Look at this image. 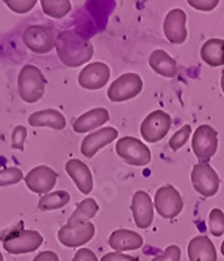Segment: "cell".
Here are the masks:
<instances>
[{
	"instance_id": "obj_1",
	"label": "cell",
	"mask_w": 224,
	"mask_h": 261,
	"mask_svg": "<svg viewBox=\"0 0 224 261\" xmlns=\"http://www.w3.org/2000/svg\"><path fill=\"white\" fill-rule=\"evenodd\" d=\"M55 48L60 62L71 68L88 63L94 54L92 42L73 30L60 33L55 39Z\"/></svg>"
},
{
	"instance_id": "obj_2",
	"label": "cell",
	"mask_w": 224,
	"mask_h": 261,
	"mask_svg": "<svg viewBox=\"0 0 224 261\" xmlns=\"http://www.w3.org/2000/svg\"><path fill=\"white\" fill-rule=\"evenodd\" d=\"M17 88L22 101L26 103H36L44 95L46 79L38 67L26 64L18 73Z\"/></svg>"
},
{
	"instance_id": "obj_3",
	"label": "cell",
	"mask_w": 224,
	"mask_h": 261,
	"mask_svg": "<svg viewBox=\"0 0 224 261\" xmlns=\"http://www.w3.org/2000/svg\"><path fill=\"white\" fill-rule=\"evenodd\" d=\"M21 225L22 223H20V227H16L15 230L9 231L3 239L4 249L12 255L34 252L43 243V237L38 231L24 230Z\"/></svg>"
},
{
	"instance_id": "obj_4",
	"label": "cell",
	"mask_w": 224,
	"mask_h": 261,
	"mask_svg": "<svg viewBox=\"0 0 224 261\" xmlns=\"http://www.w3.org/2000/svg\"><path fill=\"white\" fill-rule=\"evenodd\" d=\"M119 157L132 166H146L151 161V151L148 146L136 137H121L116 143Z\"/></svg>"
},
{
	"instance_id": "obj_5",
	"label": "cell",
	"mask_w": 224,
	"mask_h": 261,
	"mask_svg": "<svg viewBox=\"0 0 224 261\" xmlns=\"http://www.w3.org/2000/svg\"><path fill=\"white\" fill-rule=\"evenodd\" d=\"M192 149L201 163H207L218 150V132L209 124L200 125L193 135Z\"/></svg>"
},
{
	"instance_id": "obj_6",
	"label": "cell",
	"mask_w": 224,
	"mask_h": 261,
	"mask_svg": "<svg viewBox=\"0 0 224 261\" xmlns=\"http://www.w3.org/2000/svg\"><path fill=\"white\" fill-rule=\"evenodd\" d=\"M154 206L162 218L171 220L181 213L184 202L179 191L171 184H167L156 191L155 197H154Z\"/></svg>"
},
{
	"instance_id": "obj_7",
	"label": "cell",
	"mask_w": 224,
	"mask_h": 261,
	"mask_svg": "<svg viewBox=\"0 0 224 261\" xmlns=\"http://www.w3.org/2000/svg\"><path fill=\"white\" fill-rule=\"evenodd\" d=\"M144 89V81L137 73H124L116 79L107 90L109 101L125 102L137 97Z\"/></svg>"
},
{
	"instance_id": "obj_8",
	"label": "cell",
	"mask_w": 224,
	"mask_h": 261,
	"mask_svg": "<svg viewBox=\"0 0 224 261\" xmlns=\"http://www.w3.org/2000/svg\"><path fill=\"white\" fill-rule=\"evenodd\" d=\"M95 235V226L90 221L89 222L71 223L63 226L58 231V239L63 246L68 248H76V247L85 246L90 242Z\"/></svg>"
},
{
	"instance_id": "obj_9",
	"label": "cell",
	"mask_w": 224,
	"mask_h": 261,
	"mask_svg": "<svg viewBox=\"0 0 224 261\" xmlns=\"http://www.w3.org/2000/svg\"><path fill=\"white\" fill-rule=\"evenodd\" d=\"M192 184L194 190L204 197L216 195L220 186V179L209 163H197L192 170Z\"/></svg>"
},
{
	"instance_id": "obj_10",
	"label": "cell",
	"mask_w": 224,
	"mask_h": 261,
	"mask_svg": "<svg viewBox=\"0 0 224 261\" xmlns=\"http://www.w3.org/2000/svg\"><path fill=\"white\" fill-rule=\"evenodd\" d=\"M171 116L162 110H155L149 114L141 123V135L148 143H158L164 139L171 128Z\"/></svg>"
},
{
	"instance_id": "obj_11",
	"label": "cell",
	"mask_w": 224,
	"mask_h": 261,
	"mask_svg": "<svg viewBox=\"0 0 224 261\" xmlns=\"http://www.w3.org/2000/svg\"><path fill=\"white\" fill-rule=\"evenodd\" d=\"M24 42L30 51L36 54H47L55 47V37L50 28L32 25L24 33Z\"/></svg>"
},
{
	"instance_id": "obj_12",
	"label": "cell",
	"mask_w": 224,
	"mask_h": 261,
	"mask_svg": "<svg viewBox=\"0 0 224 261\" xmlns=\"http://www.w3.org/2000/svg\"><path fill=\"white\" fill-rule=\"evenodd\" d=\"M163 32L168 41L174 45H181L188 37L186 13L183 9L175 8L167 13L163 22Z\"/></svg>"
},
{
	"instance_id": "obj_13",
	"label": "cell",
	"mask_w": 224,
	"mask_h": 261,
	"mask_svg": "<svg viewBox=\"0 0 224 261\" xmlns=\"http://www.w3.org/2000/svg\"><path fill=\"white\" fill-rule=\"evenodd\" d=\"M58 174L48 166H37L27 172L25 176L26 187L32 192L46 195L55 187Z\"/></svg>"
},
{
	"instance_id": "obj_14",
	"label": "cell",
	"mask_w": 224,
	"mask_h": 261,
	"mask_svg": "<svg viewBox=\"0 0 224 261\" xmlns=\"http://www.w3.org/2000/svg\"><path fill=\"white\" fill-rule=\"evenodd\" d=\"M109 74L108 65L102 62H94L82 68L78 74V84L83 89L98 90L108 83Z\"/></svg>"
},
{
	"instance_id": "obj_15",
	"label": "cell",
	"mask_w": 224,
	"mask_h": 261,
	"mask_svg": "<svg viewBox=\"0 0 224 261\" xmlns=\"http://www.w3.org/2000/svg\"><path fill=\"white\" fill-rule=\"evenodd\" d=\"M130 211L133 220L138 228H148L154 221V204L151 197L145 191H137L133 195Z\"/></svg>"
},
{
	"instance_id": "obj_16",
	"label": "cell",
	"mask_w": 224,
	"mask_h": 261,
	"mask_svg": "<svg viewBox=\"0 0 224 261\" xmlns=\"http://www.w3.org/2000/svg\"><path fill=\"white\" fill-rule=\"evenodd\" d=\"M119 136V132L114 127H104L89 134L81 144V153L86 158H93L98 151L106 145L115 141Z\"/></svg>"
},
{
	"instance_id": "obj_17",
	"label": "cell",
	"mask_w": 224,
	"mask_h": 261,
	"mask_svg": "<svg viewBox=\"0 0 224 261\" xmlns=\"http://www.w3.org/2000/svg\"><path fill=\"white\" fill-rule=\"evenodd\" d=\"M65 170L81 193L89 195L92 192L93 187H94V179H93V174L88 165H85L77 158H72L65 163Z\"/></svg>"
},
{
	"instance_id": "obj_18",
	"label": "cell",
	"mask_w": 224,
	"mask_h": 261,
	"mask_svg": "<svg viewBox=\"0 0 224 261\" xmlns=\"http://www.w3.org/2000/svg\"><path fill=\"white\" fill-rule=\"evenodd\" d=\"M108 246L116 252H124V251H134L144 246V238L136 231L120 228L115 230L108 238Z\"/></svg>"
},
{
	"instance_id": "obj_19",
	"label": "cell",
	"mask_w": 224,
	"mask_h": 261,
	"mask_svg": "<svg viewBox=\"0 0 224 261\" xmlns=\"http://www.w3.org/2000/svg\"><path fill=\"white\" fill-rule=\"evenodd\" d=\"M188 256L190 261H218L215 246L206 235L195 237L189 242Z\"/></svg>"
},
{
	"instance_id": "obj_20",
	"label": "cell",
	"mask_w": 224,
	"mask_h": 261,
	"mask_svg": "<svg viewBox=\"0 0 224 261\" xmlns=\"http://www.w3.org/2000/svg\"><path fill=\"white\" fill-rule=\"evenodd\" d=\"M108 120V111L103 107H97V109H93V110L78 116L76 122L73 123V130L77 134H85V132H90V130L102 127Z\"/></svg>"
},
{
	"instance_id": "obj_21",
	"label": "cell",
	"mask_w": 224,
	"mask_h": 261,
	"mask_svg": "<svg viewBox=\"0 0 224 261\" xmlns=\"http://www.w3.org/2000/svg\"><path fill=\"white\" fill-rule=\"evenodd\" d=\"M27 122L32 127H50L56 130L64 129L65 125H67L64 115L60 111L53 110V109L33 113L27 119Z\"/></svg>"
},
{
	"instance_id": "obj_22",
	"label": "cell",
	"mask_w": 224,
	"mask_h": 261,
	"mask_svg": "<svg viewBox=\"0 0 224 261\" xmlns=\"http://www.w3.org/2000/svg\"><path fill=\"white\" fill-rule=\"evenodd\" d=\"M149 64L153 68L154 72H156L160 76L164 77H175L177 74V64L174 58H171L165 51L155 50L151 53L149 58Z\"/></svg>"
},
{
	"instance_id": "obj_23",
	"label": "cell",
	"mask_w": 224,
	"mask_h": 261,
	"mask_svg": "<svg viewBox=\"0 0 224 261\" xmlns=\"http://www.w3.org/2000/svg\"><path fill=\"white\" fill-rule=\"evenodd\" d=\"M201 58L210 67L224 65V39L211 38L201 47Z\"/></svg>"
},
{
	"instance_id": "obj_24",
	"label": "cell",
	"mask_w": 224,
	"mask_h": 261,
	"mask_svg": "<svg viewBox=\"0 0 224 261\" xmlns=\"http://www.w3.org/2000/svg\"><path fill=\"white\" fill-rule=\"evenodd\" d=\"M69 201H71V195L67 191H55L42 196L38 202V209L42 212L56 211L64 208Z\"/></svg>"
},
{
	"instance_id": "obj_25",
	"label": "cell",
	"mask_w": 224,
	"mask_h": 261,
	"mask_svg": "<svg viewBox=\"0 0 224 261\" xmlns=\"http://www.w3.org/2000/svg\"><path fill=\"white\" fill-rule=\"evenodd\" d=\"M98 211H99V206H98L97 201L92 199V197H89V199L82 200V201L77 204L76 211L69 217L68 222H89L92 218L97 216Z\"/></svg>"
},
{
	"instance_id": "obj_26",
	"label": "cell",
	"mask_w": 224,
	"mask_h": 261,
	"mask_svg": "<svg viewBox=\"0 0 224 261\" xmlns=\"http://www.w3.org/2000/svg\"><path fill=\"white\" fill-rule=\"evenodd\" d=\"M41 4L43 12L52 18H63L72 9L69 0H42Z\"/></svg>"
},
{
	"instance_id": "obj_27",
	"label": "cell",
	"mask_w": 224,
	"mask_h": 261,
	"mask_svg": "<svg viewBox=\"0 0 224 261\" xmlns=\"http://www.w3.org/2000/svg\"><path fill=\"white\" fill-rule=\"evenodd\" d=\"M209 231L214 237L224 234V213L220 209H212L209 214Z\"/></svg>"
},
{
	"instance_id": "obj_28",
	"label": "cell",
	"mask_w": 224,
	"mask_h": 261,
	"mask_svg": "<svg viewBox=\"0 0 224 261\" xmlns=\"http://www.w3.org/2000/svg\"><path fill=\"white\" fill-rule=\"evenodd\" d=\"M22 178H24L22 171L18 167H6V169H2L0 170V187L17 184Z\"/></svg>"
},
{
	"instance_id": "obj_29",
	"label": "cell",
	"mask_w": 224,
	"mask_h": 261,
	"mask_svg": "<svg viewBox=\"0 0 224 261\" xmlns=\"http://www.w3.org/2000/svg\"><path fill=\"white\" fill-rule=\"evenodd\" d=\"M190 132H192V127L189 124H185L184 127H181L180 129L177 130L176 134L170 139V148L174 151L183 148L186 144V141L189 140V137H190Z\"/></svg>"
},
{
	"instance_id": "obj_30",
	"label": "cell",
	"mask_w": 224,
	"mask_h": 261,
	"mask_svg": "<svg viewBox=\"0 0 224 261\" xmlns=\"http://www.w3.org/2000/svg\"><path fill=\"white\" fill-rule=\"evenodd\" d=\"M4 3L9 9H12L13 12L26 13L34 8L37 0H6Z\"/></svg>"
},
{
	"instance_id": "obj_31",
	"label": "cell",
	"mask_w": 224,
	"mask_h": 261,
	"mask_svg": "<svg viewBox=\"0 0 224 261\" xmlns=\"http://www.w3.org/2000/svg\"><path fill=\"white\" fill-rule=\"evenodd\" d=\"M181 260V249L176 244L167 247L164 252L156 255L151 261H180Z\"/></svg>"
},
{
	"instance_id": "obj_32",
	"label": "cell",
	"mask_w": 224,
	"mask_h": 261,
	"mask_svg": "<svg viewBox=\"0 0 224 261\" xmlns=\"http://www.w3.org/2000/svg\"><path fill=\"white\" fill-rule=\"evenodd\" d=\"M26 136V128L24 125H17L12 132V148L17 149V150H24Z\"/></svg>"
},
{
	"instance_id": "obj_33",
	"label": "cell",
	"mask_w": 224,
	"mask_h": 261,
	"mask_svg": "<svg viewBox=\"0 0 224 261\" xmlns=\"http://www.w3.org/2000/svg\"><path fill=\"white\" fill-rule=\"evenodd\" d=\"M188 4L195 9L209 12V11L216 8V6L219 4V0H189Z\"/></svg>"
},
{
	"instance_id": "obj_34",
	"label": "cell",
	"mask_w": 224,
	"mask_h": 261,
	"mask_svg": "<svg viewBox=\"0 0 224 261\" xmlns=\"http://www.w3.org/2000/svg\"><path fill=\"white\" fill-rule=\"evenodd\" d=\"M100 261H139V258L136 256L125 255L123 252H109L102 256Z\"/></svg>"
},
{
	"instance_id": "obj_35",
	"label": "cell",
	"mask_w": 224,
	"mask_h": 261,
	"mask_svg": "<svg viewBox=\"0 0 224 261\" xmlns=\"http://www.w3.org/2000/svg\"><path fill=\"white\" fill-rule=\"evenodd\" d=\"M72 261H98L97 255L89 248H80L74 253Z\"/></svg>"
},
{
	"instance_id": "obj_36",
	"label": "cell",
	"mask_w": 224,
	"mask_h": 261,
	"mask_svg": "<svg viewBox=\"0 0 224 261\" xmlns=\"http://www.w3.org/2000/svg\"><path fill=\"white\" fill-rule=\"evenodd\" d=\"M33 261H59V256L52 251H43L33 258Z\"/></svg>"
},
{
	"instance_id": "obj_37",
	"label": "cell",
	"mask_w": 224,
	"mask_h": 261,
	"mask_svg": "<svg viewBox=\"0 0 224 261\" xmlns=\"http://www.w3.org/2000/svg\"><path fill=\"white\" fill-rule=\"evenodd\" d=\"M220 86H221V90H223V93H224V69H223V72H221V79H220Z\"/></svg>"
},
{
	"instance_id": "obj_38",
	"label": "cell",
	"mask_w": 224,
	"mask_h": 261,
	"mask_svg": "<svg viewBox=\"0 0 224 261\" xmlns=\"http://www.w3.org/2000/svg\"><path fill=\"white\" fill-rule=\"evenodd\" d=\"M220 251H221V255L224 256V241H223V243H221V246H220Z\"/></svg>"
},
{
	"instance_id": "obj_39",
	"label": "cell",
	"mask_w": 224,
	"mask_h": 261,
	"mask_svg": "<svg viewBox=\"0 0 224 261\" xmlns=\"http://www.w3.org/2000/svg\"><path fill=\"white\" fill-rule=\"evenodd\" d=\"M0 261H4V258H3V255H2V252H0Z\"/></svg>"
}]
</instances>
